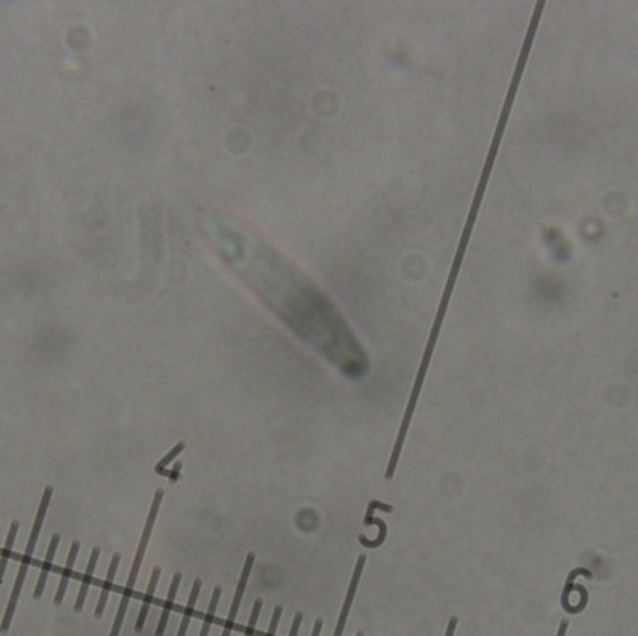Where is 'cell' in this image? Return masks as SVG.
I'll return each mask as SVG.
<instances>
[{"mask_svg": "<svg viewBox=\"0 0 638 636\" xmlns=\"http://www.w3.org/2000/svg\"><path fill=\"white\" fill-rule=\"evenodd\" d=\"M51 498H53V487L47 485L45 491H43V496H42V502H40V508H37V515H36V521H34V527H32V532L30 537H28V545L25 548V558H30L32 560V554H34V548H36V543H37V537L42 534V528H43V521H45V515H47V510H49V504H51Z\"/></svg>", "mask_w": 638, "mask_h": 636, "instance_id": "5", "label": "cell"}, {"mask_svg": "<svg viewBox=\"0 0 638 636\" xmlns=\"http://www.w3.org/2000/svg\"><path fill=\"white\" fill-rule=\"evenodd\" d=\"M355 636H364V632H362V631H359V632H356V635H355Z\"/></svg>", "mask_w": 638, "mask_h": 636, "instance_id": "22", "label": "cell"}, {"mask_svg": "<svg viewBox=\"0 0 638 636\" xmlns=\"http://www.w3.org/2000/svg\"><path fill=\"white\" fill-rule=\"evenodd\" d=\"M161 571H162V569L159 568V565H157V568H153L152 579H150V584H148L146 595H144V601H142L140 612H138V618H136V623H135V631L136 632H140L142 629H144V623H146L148 612H150V606H152L153 595H155V588H157L159 579H161Z\"/></svg>", "mask_w": 638, "mask_h": 636, "instance_id": "8", "label": "cell"}, {"mask_svg": "<svg viewBox=\"0 0 638 636\" xmlns=\"http://www.w3.org/2000/svg\"><path fill=\"white\" fill-rule=\"evenodd\" d=\"M373 511H375V506H373V500H370L368 504V511H366V517H364V527H370V524H375L379 527V534H377L375 539H368L366 536H359V543H361L362 547L366 548H377L381 547L385 539H387V534H388V528H387V522L383 521V519H375L373 517Z\"/></svg>", "mask_w": 638, "mask_h": 636, "instance_id": "6", "label": "cell"}, {"mask_svg": "<svg viewBox=\"0 0 638 636\" xmlns=\"http://www.w3.org/2000/svg\"><path fill=\"white\" fill-rule=\"evenodd\" d=\"M162 496H164V491H162V489L155 491V496H153V502H152V510H150V515H148L146 527H144V532H142L140 541H138V548H136L135 560H133V565H131V573H129L127 584H126V588H124V594H121L120 606H118V612H116L114 623H112V629H110V636H120L121 625H124V618H126V612H127V606H129V601H131V595H133V589H135L136 579H138V573H140L142 560H144V554H146L148 543H150V537H152V530H153V527H155V519H157V513H159V508H161Z\"/></svg>", "mask_w": 638, "mask_h": 636, "instance_id": "1", "label": "cell"}, {"mask_svg": "<svg viewBox=\"0 0 638 636\" xmlns=\"http://www.w3.org/2000/svg\"><path fill=\"white\" fill-rule=\"evenodd\" d=\"M58 543H60V534H54V536L51 537V543H49L47 556H45V562H43L42 573H40V579H37L36 589H34V599H42L43 589H45V584H47V577H49V573H51V568H53L54 556H56Z\"/></svg>", "mask_w": 638, "mask_h": 636, "instance_id": "10", "label": "cell"}, {"mask_svg": "<svg viewBox=\"0 0 638 636\" xmlns=\"http://www.w3.org/2000/svg\"><path fill=\"white\" fill-rule=\"evenodd\" d=\"M262 606H263L262 599L254 601V606H252L251 620H248V625H246L245 636H254V629H256V623H258V618H260V612H262Z\"/></svg>", "mask_w": 638, "mask_h": 636, "instance_id": "17", "label": "cell"}, {"mask_svg": "<svg viewBox=\"0 0 638 636\" xmlns=\"http://www.w3.org/2000/svg\"><path fill=\"white\" fill-rule=\"evenodd\" d=\"M321 629H323V620L319 618V620H315V623H314V631H312V636H319Z\"/></svg>", "mask_w": 638, "mask_h": 636, "instance_id": "21", "label": "cell"}, {"mask_svg": "<svg viewBox=\"0 0 638 636\" xmlns=\"http://www.w3.org/2000/svg\"><path fill=\"white\" fill-rule=\"evenodd\" d=\"M455 629H457V618L454 616V618H450V621H448V629H446L445 636H454Z\"/></svg>", "mask_w": 638, "mask_h": 636, "instance_id": "20", "label": "cell"}, {"mask_svg": "<svg viewBox=\"0 0 638 636\" xmlns=\"http://www.w3.org/2000/svg\"><path fill=\"white\" fill-rule=\"evenodd\" d=\"M121 562V554H112V560H110V565H109V573H107V579H105V584H103V589H101V595H100V601H97V606H95V618L101 620L103 618V612H105V606H107V601H109V594L110 589H112V584H114V577H116V571H118V565Z\"/></svg>", "mask_w": 638, "mask_h": 636, "instance_id": "11", "label": "cell"}, {"mask_svg": "<svg viewBox=\"0 0 638 636\" xmlns=\"http://www.w3.org/2000/svg\"><path fill=\"white\" fill-rule=\"evenodd\" d=\"M183 450H185V443H178V444H176V446H174V448L170 450V452H168V454L164 455V457H162L157 464H155V474H159V476H168L167 467H168V464H170V461H174V459L178 457V455L181 454V452H183Z\"/></svg>", "mask_w": 638, "mask_h": 636, "instance_id": "16", "label": "cell"}, {"mask_svg": "<svg viewBox=\"0 0 638 636\" xmlns=\"http://www.w3.org/2000/svg\"><path fill=\"white\" fill-rule=\"evenodd\" d=\"M200 589H202V580L196 579V580H194L193 589H191V597H188L187 608H185L183 618H181V623H179L178 635H176V636H185V635H187L188 623H191V618H193V612H194V606H196V601H198Z\"/></svg>", "mask_w": 638, "mask_h": 636, "instance_id": "13", "label": "cell"}, {"mask_svg": "<svg viewBox=\"0 0 638 636\" xmlns=\"http://www.w3.org/2000/svg\"><path fill=\"white\" fill-rule=\"evenodd\" d=\"M179 584H181V573H176L172 579V584H170V589H168L167 601H164V605H162L161 620H159L157 629H155V636H162L164 635V631H167L168 618H170V612H172V608H174V601H176V595H178Z\"/></svg>", "mask_w": 638, "mask_h": 636, "instance_id": "12", "label": "cell"}, {"mask_svg": "<svg viewBox=\"0 0 638 636\" xmlns=\"http://www.w3.org/2000/svg\"><path fill=\"white\" fill-rule=\"evenodd\" d=\"M19 521H13L10 524V532H8V537H6V543H4V548H2V553H0V584H2V580H4V573H6V565H8V560L11 556V551H13V543H16V537L17 532H19Z\"/></svg>", "mask_w": 638, "mask_h": 636, "instance_id": "14", "label": "cell"}, {"mask_svg": "<svg viewBox=\"0 0 638 636\" xmlns=\"http://www.w3.org/2000/svg\"><path fill=\"white\" fill-rule=\"evenodd\" d=\"M100 554H101V548L100 547L92 548L88 568H86V571H84L83 582H80L79 595H77V601H75V606H73L75 612L83 611L84 601H86V595H88V588H90V584H92V579H94V571H95V565H97V560H100Z\"/></svg>", "mask_w": 638, "mask_h": 636, "instance_id": "9", "label": "cell"}, {"mask_svg": "<svg viewBox=\"0 0 638 636\" xmlns=\"http://www.w3.org/2000/svg\"><path fill=\"white\" fill-rule=\"evenodd\" d=\"M79 548H80V541H79V539H75V541L71 543V548H69L68 562H66V568H64L62 579H60V584H58L56 595H54V605H56V606H60L64 603V595H66V589H68L69 579H71V575H73V565H75V562H77V556H79Z\"/></svg>", "mask_w": 638, "mask_h": 636, "instance_id": "7", "label": "cell"}, {"mask_svg": "<svg viewBox=\"0 0 638 636\" xmlns=\"http://www.w3.org/2000/svg\"><path fill=\"white\" fill-rule=\"evenodd\" d=\"M30 562H32L30 558H25V556H23L21 565H19V573H17L16 584H13V589H11V595H10V601H8V606H6V614H4V620H2V625H0V632H8V629H10L11 620H13V614H16L17 603H19V597H21L23 584H25V579H27L28 568H30Z\"/></svg>", "mask_w": 638, "mask_h": 636, "instance_id": "4", "label": "cell"}, {"mask_svg": "<svg viewBox=\"0 0 638 636\" xmlns=\"http://www.w3.org/2000/svg\"><path fill=\"white\" fill-rule=\"evenodd\" d=\"M303 612H297L295 618H293V623H291V629H289V636H297L299 635V629H301V623H303Z\"/></svg>", "mask_w": 638, "mask_h": 636, "instance_id": "19", "label": "cell"}, {"mask_svg": "<svg viewBox=\"0 0 638 636\" xmlns=\"http://www.w3.org/2000/svg\"><path fill=\"white\" fill-rule=\"evenodd\" d=\"M220 595H222V586H215L213 595H211V601H210V608H207V612H205L204 623H202V629H200V636L210 635V629H211V625H213V620H215V612H217V606H219Z\"/></svg>", "mask_w": 638, "mask_h": 636, "instance_id": "15", "label": "cell"}, {"mask_svg": "<svg viewBox=\"0 0 638 636\" xmlns=\"http://www.w3.org/2000/svg\"><path fill=\"white\" fill-rule=\"evenodd\" d=\"M254 562H256V554H254V553L246 554L245 565H243V571H241L239 582H237L236 595H234V601H231L230 612H228V618H226V621H224V629H222V636H230L231 631H234L237 612H239L241 601H243V595H245V588H246V584H248V577H251V573H252V565H254Z\"/></svg>", "mask_w": 638, "mask_h": 636, "instance_id": "2", "label": "cell"}, {"mask_svg": "<svg viewBox=\"0 0 638 636\" xmlns=\"http://www.w3.org/2000/svg\"><path fill=\"white\" fill-rule=\"evenodd\" d=\"M282 612L284 608L280 605L275 606V612L271 616V623H269V629H267L265 636H277V629H278V623H280V618H282Z\"/></svg>", "mask_w": 638, "mask_h": 636, "instance_id": "18", "label": "cell"}, {"mask_svg": "<svg viewBox=\"0 0 638 636\" xmlns=\"http://www.w3.org/2000/svg\"><path fill=\"white\" fill-rule=\"evenodd\" d=\"M364 565H366V554H361V556H359V560H356L355 571H353V577H351L349 589H347L346 601H344V606H342L340 616H338L335 635H332V636H342V635H344V629H346L347 618H349L351 605H353V599H355L356 588H359V582H361V577H362V571H364Z\"/></svg>", "mask_w": 638, "mask_h": 636, "instance_id": "3", "label": "cell"}]
</instances>
